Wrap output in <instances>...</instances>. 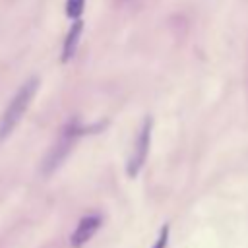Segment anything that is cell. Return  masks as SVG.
Instances as JSON below:
<instances>
[{
	"label": "cell",
	"instance_id": "6da1fadb",
	"mask_svg": "<svg viewBox=\"0 0 248 248\" xmlns=\"http://www.w3.org/2000/svg\"><path fill=\"white\" fill-rule=\"evenodd\" d=\"M39 87V78H29L17 91L16 95L10 99L8 107L4 108L2 116H0V143L16 130V126L19 124V120L23 118L27 107L31 105L35 91Z\"/></svg>",
	"mask_w": 248,
	"mask_h": 248
},
{
	"label": "cell",
	"instance_id": "7a4b0ae2",
	"mask_svg": "<svg viewBox=\"0 0 248 248\" xmlns=\"http://www.w3.org/2000/svg\"><path fill=\"white\" fill-rule=\"evenodd\" d=\"M81 134H83V128L79 126L78 120H72V122H68V124L62 128L60 136L56 138V141H54L52 147L46 151V155H45V159H43V163H41V172H43V176H50V174L64 163V159H66L68 153L72 151L74 141H76Z\"/></svg>",
	"mask_w": 248,
	"mask_h": 248
},
{
	"label": "cell",
	"instance_id": "3957f363",
	"mask_svg": "<svg viewBox=\"0 0 248 248\" xmlns=\"http://www.w3.org/2000/svg\"><path fill=\"white\" fill-rule=\"evenodd\" d=\"M149 141H151V118H145L136 136V143H134L132 155L128 159V174L130 176H136L140 172V169L143 167L147 151H149Z\"/></svg>",
	"mask_w": 248,
	"mask_h": 248
},
{
	"label": "cell",
	"instance_id": "277c9868",
	"mask_svg": "<svg viewBox=\"0 0 248 248\" xmlns=\"http://www.w3.org/2000/svg\"><path fill=\"white\" fill-rule=\"evenodd\" d=\"M99 227H101V217L99 215H85V217H81L79 223H78V227H76V231L70 236V244L74 248L83 246L99 231Z\"/></svg>",
	"mask_w": 248,
	"mask_h": 248
},
{
	"label": "cell",
	"instance_id": "5b68a950",
	"mask_svg": "<svg viewBox=\"0 0 248 248\" xmlns=\"http://www.w3.org/2000/svg\"><path fill=\"white\" fill-rule=\"evenodd\" d=\"M81 31H83V21H81V19H76V21L72 23L68 35H66L64 45H62V56H60L62 62H68V60L76 54L78 43H79V37H81Z\"/></svg>",
	"mask_w": 248,
	"mask_h": 248
},
{
	"label": "cell",
	"instance_id": "8992f818",
	"mask_svg": "<svg viewBox=\"0 0 248 248\" xmlns=\"http://www.w3.org/2000/svg\"><path fill=\"white\" fill-rule=\"evenodd\" d=\"M83 6H85V0H68L66 2V16L78 19L83 12Z\"/></svg>",
	"mask_w": 248,
	"mask_h": 248
},
{
	"label": "cell",
	"instance_id": "52a82bcc",
	"mask_svg": "<svg viewBox=\"0 0 248 248\" xmlns=\"http://www.w3.org/2000/svg\"><path fill=\"white\" fill-rule=\"evenodd\" d=\"M167 242H169V225H163V229H161L153 248H167Z\"/></svg>",
	"mask_w": 248,
	"mask_h": 248
}]
</instances>
